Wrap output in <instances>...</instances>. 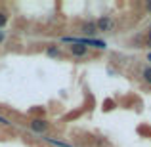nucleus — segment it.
I'll return each mask as SVG.
<instances>
[{
    "instance_id": "423d86ee",
    "label": "nucleus",
    "mask_w": 151,
    "mask_h": 147,
    "mask_svg": "<svg viewBox=\"0 0 151 147\" xmlns=\"http://www.w3.org/2000/svg\"><path fill=\"white\" fill-rule=\"evenodd\" d=\"M144 78H145V80H147L149 84H151V67H147V69L144 71Z\"/></svg>"
},
{
    "instance_id": "20e7f679",
    "label": "nucleus",
    "mask_w": 151,
    "mask_h": 147,
    "mask_svg": "<svg viewBox=\"0 0 151 147\" xmlns=\"http://www.w3.org/2000/svg\"><path fill=\"white\" fill-rule=\"evenodd\" d=\"M84 33H86V34H94V33H98L96 23H86V25H84Z\"/></svg>"
},
{
    "instance_id": "f257e3e1",
    "label": "nucleus",
    "mask_w": 151,
    "mask_h": 147,
    "mask_svg": "<svg viewBox=\"0 0 151 147\" xmlns=\"http://www.w3.org/2000/svg\"><path fill=\"white\" fill-rule=\"evenodd\" d=\"M113 25H115V21H113V19H111V17H107V15H103L101 19H98L96 29L103 33V31H111V29H113Z\"/></svg>"
},
{
    "instance_id": "9d476101",
    "label": "nucleus",
    "mask_w": 151,
    "mask_h": 147,
    "mask_svg": "<svg viewBox=\"0 0 151 147\" xmlns=\"http://www.w3.org/2000/svg\"><path fill=\"white\" fill-rule=\"evenodd\" d=\"M4 40V34H2V31H0V42H2Z\"/></svg>"
},
{
    "instance_id": "f8f14e48",
    "label": "nucleus",
    "mask_w": 151,
    "mask_h": 147,
    "mask_svg": "<svg viewBox=\"0 0 151 147\" xmlns=\"http://www.w3.org/2000/svg\"><path fill=\"white\" fill-rule=\"evenodd\" d=\"M149 44H151V33H149Z\"/></svg>"
},
{
    "instance_id": "39448f33",
    "label": "nucleus",
    "mask_w": 151,
    "mask_h": 147,
    "mask_svg": "<svg viewBox=\"0 0 151 147\" xmlns=\"http://www.w3.org/2000/svg\"><path fill=\"white\" fill-rule=\"evenodd\" d=\"M48 143H52V145H58V147H71L69 143H63V141H58V140H52V138H44Z\"/></svg>"
},
{
    "instance_id": "ddd939ff",
    "label": "nucleus",
    "mask_w": 151,
    "mask_h": 147,
    "mask_svg": "<svg viewBox=\"0 0 151 147\" xmlns=\"http://www.w3.org/2000/svg\"><path fill=\"white\" fill-rule=\"evenodd\" d=\"M149 61H151V54H149Z\"/></svg>"
},
{
    "instance_id": "f03ea898",
    "label": "nucleus",
    "mask_w": 151,
    "mask_h": 147,
    "mask_svg": "<svg viewBox=\"0 0 151 147\" xmlns=\"http://www.w3.org/2000/svg\"><path fill=\"white\" fill-rule=\"evenodd\" d=\"M46 128H48V122H46L44 118H35V120L31 122V130L37 132V134H42Z\"/></svg>"
},
{
    "instance_id": "6e6552de",
    "label": "nucleus",
    "mask_w": 151,
    "mask_h": 147,
    "mask_svg": "<svg viewBox=\"0 0 151 147\" xmlns=\"http://www.w3.org/2000/svg\"><path fill=\"white\" fill-rule=\"evenodd\" d=\"M6 21H8V17H6L4 14H0V27H4V25H6Z\"/></svg>"
},
{
    "instance_id": "9b49d317",
    "label": "nucleus",
    "mask_w": 151,
    "mask_h": 147,
    "mask_svg": "<svg viewBox=\"0 0 151 147\" xmlns=\"http://www.w3.org/2000/svg\"><path fill=\"white\" fill-rule=\"evenodd\" d=\"M147 8H149V10H151V2H149V4H147Z\"/></svg>"
},
{
    "instance_id": "7ed1b4c3",
    "label": "nucleus",
    "mask_w": 151,
    "mask_h": 147,
    "mask_svg": "<svg viewBox=\"0 0 151 147\" xmlns=\"http://www.w3.org/2000/svg\"><path fill=\"white\" fill-rule=\"evenodd\" d=\"M86 52H88V48H86V46H82V44L71 46V54H73V55H84Z\"/></svg>"
},
{
    "instance_id": "0eeeda50",
    "label": "nucleus",
    "mask_w": 151,
    "mask_h": 147,
    "mask_svg": "<svg viewBox=\"0 0 151 147\" xmlns=\"http://www.w3.org/2000/svg\"><path fill=\"white\" fill-rule=\"evenodd\" d=\"M48 55H52V57H58V55H59V52L55 50L54 46H50V48H48Z\"/></svg>"
},
{
    "instance_id": "1a4fd4ad",
    "label": "nucleus",
    "mask_w": 151,
    "mask_h": 147,
    "mask_svg": "<svg viewBox=\"0 0 151 147\" xmlns=\"http://www.w3.org/2000/svg\"><path fill=\"white\" fill-rule=\"evenodd\" d=\"M0 124L8 126V124H10V120H8V118H4V117H0Z\"/></svg>"
}]
</instances>
